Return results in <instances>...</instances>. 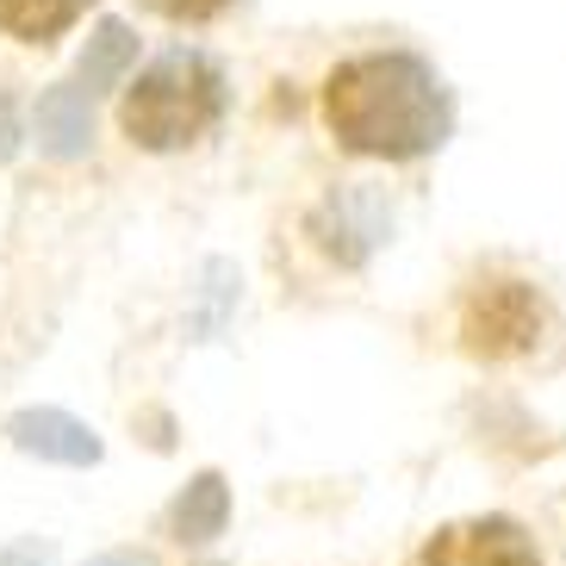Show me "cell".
Returning <instances> with one entry per match:
<instances>
[{"instance_id": "cell-10", "label": "cell", "mask_w": 566, "mask_h": 566, "mask_svg": "<svg viewBox=\"0 0 566 566\" xmlns=\"http://www.w3.org/2000/svg\"><path fill=\"white\" fill-rule=\"evenodd\" d=\"M150 13H163V19H175V25H206V19H218L231 0H144Z\"/></svg>"}, {"instance_id": "cell-6", "label": "cell", "mask_w": 566, "mask_h": 566, "mask_svg": "<svg viewBox=\"0 0 566 566\" xmlns=\"http://www.w3.org/2000/svg\"><path fill=\"white\" fill-rule=\"evenodd\" d=\"M32 132H38V150L56 156V163L87 156V144H94V94H87L75 75L44 87V94H38V113H32Z\"/></svg>"}, {"instance_id": "cell-2", "label": "cell", "mask_w": 566, "mask_h": 566, "mask_svg": "<svg viewBox=\"0 0 566 566\" xmlns=\"http://www.w3.org/2000/svg\"><path fill=\"white\" fill-rule=\"evenodd\" d=\"M224 118V69L206 51L156 56L118 101V125L137 150H187Z\"/></svg>"}, {"instance_id": "cell-9", "label": "cell", "mask_w": 566, "mask_h": 566, "mask_svg": "<svg viewBox=\"0 0 566 566\" xmlns=\"http://www.w3.org/2000/svg\"><path fill=\"white\" fill-rule=\"evenodd\" d=\"M87 7H94V0H0V32L19 38V44H51V38H63Z\"/></svg>"}, {"instance_id": "cell-8", "label": "cell", "mask_w": 566, "mask_h": 566, "mask_svg": "<svg viewBox=\"0 0 566 566\" xmlns=\"http://www.w3.org/2000/svg\"><path fill=\"white\" fill-rule=\"evenodd\" d=\"M137 63V38L125 19H101L94 25V38H87V51L82 63H75V82L87 87V94H106V87L125 82V69Z\"/></svg>"}, {"instance_id": "cell-13", "label": "cell", "mask_w": 566, "mask_h": 566, "mask_svg": "<svg viewBox=\"0 0 566 566\" xmlns=\"http://www.w3.org/2000/svg\"><path fill=\"white\" fill-rule=\"evenodd\" d=\"M87 566H156L144 548H113V554H94Z\"/></svg>"}, {"instance_id": "cell-7", "label": "cell", "mask_w": 566, "mask_h": 566, "mask_svg": "<svg viewBox=\"0 0 566 566\" xmlns=\"http://www.w3.org/2000/svg\"><path fill=\"white\" fill-rule=\"evenodd\" d=\"M224 523H231V485H224V473H193L187 492L168 504V535H175L181 548H206V542H218Z\"/></svg>"}, {"instance_id": "cell-1", "label": "cell", "mask_w": 566, "mask_h": 566, "mask_svg": "<svg viewBox=\"0 0 566 566\" xmlns=\"http://www.w3.org/2000/svg\"><path fill=\"white\" fill-rule=\"evenodd\" d=\"M324 125L355 156L411 163V156H430L449 144L454 106H449L442 75L423 56L367 51L331 69V82H324Z\"/></svg>"}, {"instance_id": "cell-4", "label": "cell", "mask_w": 566, "mask_h": 566, "mask_svg": "<svg viewBox=\"0 0 566 566\" xmlns=\"http://www.w3.org/2000/svg\"><path fill=\"white\" fill-rule=\"evenodd\" d=\"M417 566H542V554L516 516H467L436 530Z\"/></svg>"}, {"instance_id": "cell-11", "label": "cell", "mask_w": 566, "mask_h": 566, "mask_svg": "<svg viewBox=\"0 0 566 566\" xmlns=\"http://www.w3.org/2000/svg\"><path fill=\"white\" fill-rule=\"evenodd\" d=\"M0 566H51V542H38V535L7 542V548H0Z\"/></svg>"}, {"instance_id": "cell-5", "label": "cell", "mask_w": 566, "mask_h": 566, "mask_svg": "<svg viewBox=\"0 0 566 566\" xmlns=\"http://www.w3.org/2000/svg\"><path fill=\"white\" fill-rule=\"evenodd\" d=\"M7 436H13V449L38 454V461H56V467H94L101 461V436L87 430L82 417L56 411V405L13 411L7 417Z\"/></svg>"}, {"instance_id": "cell-12", "label": "cell", "mask_w": 566, "mask_h": 566, "mask_svg": "<svg viewBox=\"0 0 566 566\" xmlns=\"http://www.w3.org/2000/svg\"><path fill=\"white\" fill-rule=\"evenodd\" d=\"M19 150V106H13V94H0V163Z\"/></svg>"}, {"instance_id": "cell-3", "label": "cell", "mask_w": 566, "mask_h": 566, "mask_svg": "<svg viewBox=\"0 0 566 566\" xmlns=\"http://www.w3.org/2000/svg\"><path fill=\"white\" fill-rule=\"evenodd\" d=\"M542 331H548V312L530 281H480L461 305V343L480 361H516L542 343Z\"/></svg>"}, {"instance_id": "cell-14", "label": "cell", "mask_w": 566, "mask_h": 566, "mask_svg": "<svg viewBox=\"0 0 566 566\" xmlns=\"http://www.w3.org/2000/svg\"><path fill=\"white\" fill-rule=\"evenodd\" d=\"M206 566H218V560H206Z\"/></svg>"}]
</instances>
